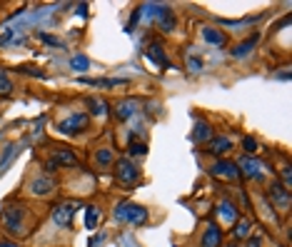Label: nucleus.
I'll list each match as a JSON object with an SVG mask.
<instances>
[{
  "instance_id": "obj_1",
  "label": "nucleus",
  "mask_w": 292,
  "mask_h": 247,
  "mask_svg": "<svg viewBox=\"0 0 292 247\" xmlns=\"http://www.w3.org/2000/svg\"><path fill=\"white\" fill-rule=\"evenodd\" d=\"M115 217L123 220V222H133V225H143L147 220V212L145 207L135 205V202H123L115 207Z\"/></svg>"
},
{
  "instance_id": "obj_2",
  "label": "nucleus",
  "mask_w": 292,
  "mask_h": 247,
  "mask_svg": "<svg viewBox=\"0 0 292 247\" xmlns=\"http://www.w3.org/2000/svg\"><path fill=\"white\" fill-rule=\"evenodd\" d=\"M23 217H25L23 207H8L5 215H3L5 230L13 232V235H25V222H23Z\"/></svg>"
},
{
  "instance_id": "obj_3",
  "label": "nucleus",
  "mask_w": 292,
  "mask_h": 247,
  "mask_svg": "<svg viewBox=\"0 0 292 247\" xmlns=\"http://www.w3.org/2000/svg\"><path fill=\"white\" fill-rule=\"evenodd\" d=\"M115 175H118V180L120 183H135L138 180V175H140V170H138V165L130 160V157H123V160H118L115 162Z\"/></svg>"
},
{
  "instance_id": "obj_4",
  "label": "nucleus",
  "mask_w": 292,
  "mask_h": 247,
  "mask_svg": "<svg viewBox=\"0 0 292 247\" xmlns=\"http://www.w3.org/2000/svg\"><path fill=\"white\" fill-rule=\"evenodd\" d=\"M75 210H77L75 202H60V205H55V207H53V222H55L58 227H70Z\"/></svg>"
},
{
  "instance_id": "obj_5",
  "label": "nucleus",
  "mask_w": 292,
  "mask_h": 247,
  "mask_svg": "<svg viewBox=\"0 0 292 247\" xmlns=\"http://www.w3.org/2000/svg\"><path fill=\"white\" fill-rule=\"evenodd\" d=\"M210 173L215 178H222V180H237L240 178V168L232 162V160H215Z\"/></svg>"
},
{
  "instance_id": "obj_6",
  "label": "nucleus",
  "mask_w": 292,
  "mask_h": 247,
  "mask_svg": "<svg viewBox=\"0 0 292 247\" xmlns=\"http://www.w3.org/2000/svg\"><path fill=\"white\" fill-rule=\"evenodd\" d=\"M87 115L85 113H75L70 118H65L63 123L58 125V130L60 132H65V135H75V132H82V130H87Z\"/></svg>"
},
{
  "instance_id": "obj_7",
  "label": "nucleus",
  "mask_w": 292,
  "mask_h": 247,
  "mask_svg": "<svg viewBox=\"0 0 292 247\" xmlns=\"http://www.w3.org/2000/svg\"><path fill=\"white\" fill-rule=\"evenodd\" d=\"M75 162H77V157H75L68 147H58L55 155L45 162V170H58L60 165H68V168H70V165H75Z\"/></svg>"
},
{
  "instance_id": "obj_8",
  "label": "nucleus",
  "mask_w": 292,
  "mask_h": 247,
  "mask_svg": "<svg viewBox=\"0 0 292 247\" xmlns=\"http://www.w3.org/2000/svg\"><path fill=\"white\" fill-rule=\"evenodd\" d=\"M237 168H242L240 175H245L247 180H260L265 175V165L260 160H255V157H242V162Z\"/></svg>"
},
{
  "instance_id": "obj_9",
  "label": "nucleus",
  "mask_w": 292,
  "mask_h": 247,
  "mask_svg": "<svg viewBox=\"0 0 292 247\" xmlns=\"http://www.w3.org/2000/svg\"><path fill=\"white\" fill-rule=\"evenodd\" d=\"M270 200H272V205L287 210V207H290V190H285V187H280L275 183V185L270 187Z\"/></svg>"
},
{
  "instance_id": "obj_10",
  "label": "nucleus",
  "mask_w": 292,
  "mask_h": 247,
  "mask_svg": "<svg viewBox=\"0 0 292 247\" xmlns=\"http://www.w3.org/2000/svg\"><path fill=\"white\" fill-rule=\"evenodd\" d=\"M227 150H232V140H230V137L218 135V137H210V140H208V152H213V155H225Z\"/></svg>"
},
{
  "instance_id": "obj_11",
  "label": "nucleus",
  "mask_w": 292,
  "mask_h": 247,
  "mask_svg": "<svg viewBox=\"0 0 292 247\" xmlns=\"http://www.w3.org/2000/svg\"><path fill=\"white\" fill-rule=\"evenodd\" d=\"M135 110H138V100H133V98H128V100H123V103L115 105V115H118V120H128Z\"/></svg>"
},
{
  "instance_id": "obj_12",
  "label": "nucleus",
  "mask_w": 292,
  "mask_h": 247,
  "mask_svg": "<svg viewBox=\"0 0 292 247\" xmlns=\"http://www.w3.org/2000/svg\"><path fill=\"white\" fill-rule=\"evenodd\" d=\"M80 83H82V85H92V88H115V85H128V80H125V77H103V80H87V77H82Z\"/></svg>"
},
{
  "instance_id": "obj_13",
  "label": "nucleus",
  "mask_w": 292,
  "mask_h": 247,
  "mask_svg": "<svg viewBox=\"0 0 292 247\" xmlns=\"http://www.w3.org/2000/svg\"><path fill=\"white\" fill-rule=\"evenodd\" d=\"M147 58H150V62H155L157 67H170V62H167L165 53H162V45H157V43H152L147 48Z\"/></svg>"
},
{
  "instance_id": "obj_14",
  "label": "nucleus",
  "mask_w": 292,
  "mask_h": 247,
  "mask_svg": "<svg viewBox=\"0 0 292 247\" xmlns=\"http://www.w3.org/2000/svg\"><path fill=\"white\" fill-rule=\"evenodd\" d=\"M210 137H213V127H210V123H205V120H195L192 140H195V142H205V140H210Z\"/></svg>"
},
{
  "instance_id": "obj_15",
  "label": "nucleus",
  "mask_w": 292,
  "mask_h": 247,
  "mask_svg": "<svg viewBox=\"0 0 292 247\" xmlns=\"http://www.w3.org/2000/svg\"><path fill=\"white\" fill-rule=\"evenodd\" d=\"M220 217H222L227 225H235V222H237V207H235L232 202L222 200V202H220Z\"/></svg>"
},
{
  "instance_id": "obj_16",
  "label": "nucleus",
  "mask_w": 292,
  "mask_h": 247,
  "mask_svg": "<svg viewBox=\"0 0 292 247\" xmlns=\"http://www.w3.org/2000/svg\"><path fill=\"white\" fill-rule=\"evenodd\" d=\"M157 23H160V28L165 30V33H172L175 30V15H172V10L170 8H162V13H160V18H157Z\"/></svg>"
},
{
  "instance_id": "obj_17",
  "label": "nucleus",
  "mask_w": 292,
  "mask_h": 247,
  "mask_svg": "<svg viewBox=\"0 0 292 247\" xmlns=\"http://www.w3.org/2000/svg\"><path fill=\"white\" fill-rule=\"evenodd\" d=\"M220 242H222V232L215 225H210L208 232H205V237H203V247H220Z\"/></svg>"
},
{
  "instance_id": "obj_18",
  "label": "nucleus",
  "mask_w": 292,
  "mask_h": 247,
  "mask_svg": "<svg viewBox=\"0 0 292 247\" xmlns=\"http://www.w3.org/2000/svg\"><path fill=\"white\" fill-rule=\"evenodd\" d=\"M203 38H205L210 45H218V48H220V45H225V35L220 33L218 28H210V25H208V28H203Z\"/></svg>"
},
{
  "instance_id": "obj_19",
  "label": "nucleus",
  "mask_w": 292,
  "mask_h": 247,
  "mask_svg": "<svg viewBox=\"0 0 292 247\" xmlns=\"http://www.w3.org/2000/svg\"><path fill=\"white\" fill-rule=\"evenodd\" d=\"M257 38H260V35L255 33V35H250V38H247V40H245L242 45H237V48L232 50V58H245V55H247V53H250V50L255 48V43H257Z\"/></svg>"
},
{
  "instance_id": "obj_20",
  "label": "nucleus",
  "mask_w": 292,
  "mask_h": 247,
  "mask_svg": "<svg viewBox=\"0 0 292 247\" xmlns=\"http://www.w3.org/2000/svg\"><path fill=\"white\" fill-rule=\"evenodd\" d=\"M53 187H55V185H53V180H50V178H38V180L33 183V192L43 197V195H48Z\"/></svg>"
},
{
  "instance_id": "obj_21",
  "label": "nucleus",
  "mask_w": 292,
  "mask_h": 247,
  "mask_svg": "<svg viewBox=\"0 0 292 247\" xmlns=\"http://www.w3.org/2000/svg\"><path fill=\"white\" fill-rule=\"evenodd\" d=\"M232 227H235V230H232V237H235V240H245V237L250 235V222H247V220H240V222L232 225Z\"/></svg>"
},
{
  "instance_id": "obj_22",
  "label": "nucleus",
  "mask_w": 292,
  "mask_h": 247,
  "mask_svg": "<svg viewBox=\"0 0 292 247\" xmlns=\"http://www.w3.org/2000/svg\"><path fill=\"white\" fill-rule=\"evenodd\" d=\"M87 108H90V113L92 115H105V100H100V98H90L87 100Z\"/></svg>"
},
{
  "instance_id": "obj_23",
  "label": "nucleus",
  "mask_w": 292,
  "mask_h": 247,
  "mask_svg": "<svg viewBox=\"0 0 292 247\" xmlns=\"http://www.w3.org/2000/svg\"><path fill=\"white\" fill-rule=\"evenodd\" d=\"M70 67L77 70V72H82V70H87V67H90V60H87L85 55H75L73 60H70Z\"/></svg>"
},
{
  "instance_id": "obj_24",
  "label": "nucleus",
  "mask_w": 292,
  "mask_h": 247,
  "mask_svg": "<svg viewBox=\"0 0 292 247\" xmlns=\"http://www.w3.org/2000/svg\"><path fill=\"white\" fill-rule=\"evenodd\" d=\"M130 157H143V155H147V145L145 142H130Z\"/></svg>"
},
{
  "instance_id": "obj_25",
  "label": "nucleus",
  "mask_w": 292,
  "mask_h": 247,
  "mask_svg": "<svg viewBox=\"0 0 292 247\" xmlns=\"http://www.w3.org/2000/svg\"><path fill=\"white\" fill-rule=\"evenodd\" d=\"M85 225H87V230H95V225H98V212H95V207H85Z\"/></svg>"
},
{
  "instance_id": "obj_26",
  "label": "nucleus",
  "mask_w": 292,
  "mask_h": 247,
  "mask_svg": "<svg viewBox=\"0 0 292 247\" xmlns=\"http://www.w3.org/2000/svg\"><path fill=\"white\" fill-rule=\"evenodd\" d=\"M10 90H13V83H10L8 72H5V70H0V95H8Z\"/></svg>"
},
{
  "instance_id": "obj_27",
  "label": "nucleus",
  "mask_w": 292,
  "mask_h": 247,
  "mask_svg": "<svg viewBox=\"0 0 292 247\" xmlns=\"http://www.w3.org/2000/svg\"><path fill=\"white\" fill-rule=\"evenodd\" d=\"M95 160H98V165H110V160H113V152L105 147V150H98V155H95Z\"/></svg>"
},
{
  "instance_id": "obj_28",
  "label": "nucleus",
  "mask_w": 292,
  "mask_h": 247,
  "mask_svg": "<svg viewBox=\"0 0 292 247\" xmlns=\"http://www.w3.org/2000/svg\"><path fill=\"white\" fill-rule=\"evenodd\" d=\"M187 67H190L192 72H198V70H203V60L195 58V55H190V58H187Z\"/></svg>"
},
{
  "instance_id": "obj_29",
  "label": "nucleus",
  "mask_w": 292,
  "mask_h": 247,
  "mask_svg": "<svg viewBox=\"0 0 292 247\" xmlns=\"http://www.w3.org/2000/svg\"><path fill=\"white\" fill-rule=\"evenodd\" d=\"M242 145H245V150H247V152H257V142H255L252 137H245V140H242Z\"/></svg>"
},
{
  "instance_id": "obj_30",
  "label": "nucleus",
  "mask_w": 292,
  "mask_h": 247,
  "mask_svg": "<svg viewBox=\"0 0 292 247\" xmlns=\"http://www.w3.org/2000/svg\"><path fill=\"white\" fill-rule=\"evenodd\" d=\"M40 38H43V40H45L48 45H60V40H58V38H53V35H45V33H43Z\"/></svg>"
},
{
  "instance_id": "obj_31",
  "label": "nucleus",
  "mask_w": 292,
  "mask_h": 247,
  "mask_svg": "<svg viewBox=\"0 0 292 247\" xmlns=\"http://www.w3.org/2000/svg\"><path fill=\"white\" fill-rule=\"evenodd\" d=\"M87 13V5H77V15H85Z\"/></svg>"
},
{
  "instance_id": "obj_32",
  "label": "nucleus",
  "mask_w": 292,
  "mask_h": 247,
  "mask_svg": "<svg viewBox=\"0 0 292 247\" xmlns=\"http://www.w3.org/2000/svg\"><path fill=\"white\" fill-rule=\"evenodd\" d=\"M0 247H18V245H13V242H0Z\"/></svg>"
}]
</instances>
